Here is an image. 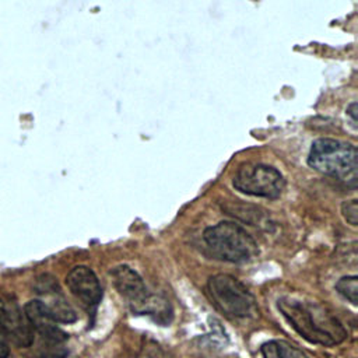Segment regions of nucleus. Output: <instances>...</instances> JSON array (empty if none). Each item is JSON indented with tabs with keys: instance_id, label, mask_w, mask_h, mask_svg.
I'll list each match as a JSON object with an SVG mask.
<instances>
[{
	"instance_id": "obj_1",
	"label": "nucleus",
	"mask_w": 358,
	"mask_h": 358,
	"mask_svg": "<svg viewBox=\"0 0 358 358\" xmlns=\"http://www.w3.org/2000/svg\"><path fill=\"white\" fill-rule=\"evenodd\" d=\"M277 308L289 326L310 344L333 347L347 338V330L337 316L317 302L282 296L277 301Z\"/></svg>"
},
{
	"instance_id": "obj_2",
	"label": "nucleus",
	"mask_w": 358,
	"mask_h": 358,
	"mask_svg": "<svg viewBox=\"0 0 358 358\" xmlns=\"http://www.w3.org/2000/svg\"><path fill=\"white\" fill-rule=\"evenodd\" d=\"M110 278L117 294L126 301L133 313L151 316L155 322L168 324L172 319V309L166 299L152 295L140 274L126 264L110 270Z\"/></svg>"
},
{
	"instance_id": "obj_3",
	"label": "nucleus",
	"mask_w": 358,
	"mask_h": 358,
	"mask_svg": "<svg viewBox=\"0 0 358 358\" xmlns=\"http://www.w3.org/2000/svg\"><path fill=\"white\" fill-rule=\"evenodd\" d=\"M308 165L348 186L357 185L358 152L350 143L334 138L315 140L308 155Z\"/></svg>"
},
{
	"instance_id": "obj_4",
	"label": "nucleus",
	"mask_w": 358,
	"mask_h": 358,
	"mask_svg": "<svg viewBox=\"0 0 358 358\" xmlns=\"http://www.w3.org/2000/svg\"><path fill=\"white\" fill-rule=\"evenodd\" d=\"M203 239L211 255L224 262L248 263L259 253L257 243L252 235L232 221H221L206 228Z\"/></svg>"
},
{
	"instance_id": "obj_5",
	"label": "nucleus",
	"mask_w": 358,
	"mask_h": 358,
	"mask_svg": "<svg viewBox=\"0 0 358 358\" xmlns=\"http://www.w3.org/2000/svg\"><path fill=\"white\" fill-rule=\"evenodd\" d=\"M207 294L214 306L229 317L246 319L259 312L253 294L231 274L211 275L207 281Z\"/></svg>"
},
{
	"instance_id": "obj_6",
	"label": "nucleus",
	"mask_w": 358,
	"mask_h": 358,
	"mask_svg": "<svg viewBox=\"0 0 358 358\" xmlns=\"http://www.w3.org/2000/svg\"><path fill=\"white\" fill-rule=\"evenodd\" d=\"M232 185L236 190L249 196L277 199L284 190L285 180L274 166L248 162L238 168Z\"/></svg>"
},
{
	"instance_id": "obj_7",
	"label": "nucleus",
	"mask_w": 358,
	"mask_h": 358,
	"mask_svg": "<svg viewBox=\"0 0 358 358\" xmlns=\"http://www.w3.org/2000/svg\"><path fill=\"white\" fill-rule=\"evenodd\" d=\"M66 285L78 302L94 313L102 299V288L96 274L87 266H76L66 275Z\"/></svg>"
},
{
	"instance_id": "obj_8",
	"label": "nucleus",
	"mask_w": 358,
	"mask_h": 358,
	"mask_svg": "<svg viewBox=\"0 0 358 358\" xmlns=\"http://www.w3.org/2000/svg\"><path fill=\"white\" fill-rule=\"evenodd\" d=\"M0 334L18 347H29L34 343V329L25 313L7 299L0 296Z\"/></svg>"
},
{
	"instance_id": "obj_9",
	"label": "nucleus",
	"mask_w": 358,
	"mask_h": 358,
	"mask_svg": "<svg viewBox=\"0 0 358 358\" xmlns=\"http://www.w3.org/2000/svg\"><path fill=\"white\" fill-rule=\"evenodd\" d=\"M38 294L42 295V302L57 323H73L77 320V315L71 305L62 294L56 280L50 275H42L38 281Z\"/></svg>"
},
{
	"instance_id": "obj_10",
	"label": "nucleus",
	"mask_w": 358,
	"mask_h": 358,
	"mask_svg": "<svg viewBox=\"0 0 358 358\" xmlns=\"http://www.w3.org/2000/svg\"><path fill=\"white\" fill-rule=\"evenodd\" d=\"M24 313L34 331L39 333V336H42L46 341L57 344L67 340V334L57 326V322L53 319L41 299L29 301L25 305Z\"/></svg>"
},
{
	"instance_id": "obj_11",
	"label": "nucleus",
	"mask_w": 358,
	"mask_h": 358,
	"mask_svg": "<svg viewBox=\"0 0 358 358\" xmlns=\"http://www.w3.org/2000/svg\"><path fill=\"white\" fill-rule=\"evenodd\" d=\"M260 351L263 358H308L299 348L285 340L266 341Z\"/></svg>"
},
{
	"instance_id": "obj_12",
	"label": "nucleus",
	"mask_w": 358,
	"mask_h": 358,
	"mask_svg": "<svg viewBox=\"0 0 358 358\" xmlns=\"http://www.w3.org/2000/svg\"><path fill=\"white\" fill-rule=\"evenodd\" d=\"M336 291L351 305H358V277L345 275L336 282Z\"/></svg>"
},
{
	"instance_id": "obj_13",
	"label": "nucleus",
	"mask_w": 358,
	"mask_h": 358,
	"mask_svg": "<svg viewBox=\"0 0 358 358\" xmlns=\"http://www.w3.org/2000/svg\"><path fill=\"white\" fill-rule=\"evenodd\" d=\"M341 213H343V217L344 220L355 227L358 224V203L357 200H350V201H344L343 206H341Z\"/></svg>"
},
{
	"instance_id": "obj_14",
	"label": "nucleus",
	"mask_w": 358,
	"mask_h": 358,
	"mask_svg": "<svg viewBox=\"0 0 358 358\" xmlns=\"http://www.w3.org/2000/svg\"><path fill=\"white\" fill-rule=\"evenodd\" d=\"M10 355V348L4 340V337L0 334V358H7Z\"/></svg>"
},
{
	"instance_id": "obj_15",
	"label": "nucleus",
	"mask_w": 358,
	"mask_h": 358,
	"mask_svg": "<svg viewBox=\"0 0 358 358\" xmlns=\"http://www.w3.org/2000/svg\"><path fill=\"white\" fill-rule=\"evenodd\" d=\"M355 108H357V103L354 102V103H351V105H350V108L347 109L348 115L352 117V122H355V120H357V117H355Z\"/></svg>"
}]
</instances>
